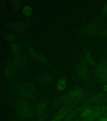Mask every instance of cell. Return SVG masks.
<instances>
[{
  "instance_id": "9a60e30c",
  "label": "cell",
  "mask_w": 107,
  "mask_h": 121,
  "mask_svg": "<svg viewBox=\"0 0 107 121\" xmlns=\"http://www.w3.org/2000/svg\"><path fill=\"white\" fill-rule=\"evenodd\" d=\"M67 85V80L65 78H62L57 82L56 84V89L60 91H64L66 89Z\"/></svg>"
},
{
  "instance_id": "ba28073f",
  "label": "cell",
  "mask_w": 107,
  "mask_h": 121,
  "mask_svg": "<svg viewBox=\"0 0 107 121\" xmlns=\"http://www.w3.org/2000/svg\"><path fill=\"white\" fill-rule=\"evenodd\" d=\"M70 96L74 99L78 104L85 98V92L83 89L77 88L73 89L68 93Z\"/></svg>"
},
{
  "instance_id": "9c48e42d",
  "label": "cell",
  "mask_w": 107,
  "mask_h": 121,
  "mask_svg": "<svg viewBox=\"0 0 107 121\" xmlns=\"http://www.w3.org/2000/svg\"><path fill=\"white\" fill-rule=\"evenodd\" d=\"M100 30V26L97 23H92L86 25L83 27L82 32L84 35H89L95 34Z\"/></svg>"
},
{
  "instance_id": "8992f818",
  "label": "cell",
  "mask_w": 107,
  "mask_h": 121,
  "mask_svg": "<svg viewBox=\"0 0 107 121\" xmlns=\"http://www.w3.org/2000/svg\"><path fill=\"white\" fill-rule=\"evenodd\" d=\"M95 76L98 81L101 83L107 82V64L105 62L99 63L95 68Z\"/></svg>"
},
{
  "instance_id": "277c9868",
  "label": "cell",
  "mask_w": 107,
  "mask_h": 121,
  "mask_svg": "<svg viewBox=\"0 0 107 121\" xmlns=\"http://www.w3.org/2000/svg\"><path fill=\"white\" fill-rule=\"evenodd\" d=\"M107 113V104L98 106L94 108L90 114L86 118L81 119V121L97 120L102 116Z\"/></svg>"
},
{
  "instance_id": "7c38bea8",
  "label": "cell",
  "mask_w": 107,
  "mask_h": 121,
  "mask_svg": "<svg viewBox=\"0 0 107 121\" xmlns=\"http://www.w3.org/2000/svg\"><path fill=\"white\" fill-rule=\"evenodd\" d=\"M48 103L46 100H41L39 102L36 106V113L37 115H42L45 113L47 109Z\"/></svg>"
},
{
  "instance_id": "e0dca14e",
  "label": "cell",
  "mask_w": 107,
  "mask_h": 121,
  "mask_svg": "<svg viewBox=\"0 0 107 121\" xmlns=\"http://www.w3.org/2000/svg\"><path fill=\"white\" fill-rule=\"evenodd\" d=\"M77 114L78 113L75 108L64 117L63 121H73Z\"/></svg>"
},
{
  "instance_id": "603a6c76",
  "label": "cell",
  "mask_w": 107,
  "mask_h": 121,
  "mask_svg": "<svg viewBox=\"0 0 107 121\" xmlns=\"http://www.w3.org/2000/svg\"><path fill=\"white\" fill-rule=\"evenodd\" d=\"M6 38L8 41L13 43L16 40V36L14 34L9 33L6 35Z\"/></svg>"
},
{
  "instance_id": "cb8c5ba5",
  "label": "cell",
  "mask_w": 107,
  "mask_h": 121,
  "mask_svg": "<svg viewBox=\"0 0 107 121\" xmlns=\"http://www.w3.org/2000/svg\"><path fill=\"white\" fill-rule=\"evenodd\" d=\"M13 6L14 7L16 8L18 7L19 6L21 3H20V1H14L13 3Z\"/></svg>"
},
{
  "instance_id": "d4e9b609",
  "label": "cell",
  "mask_w": 107,
  "mask_h": 121,
  "mask_svg": "<svg viewBox=\"0 0 107 121\" xmlns=\"http://www.w3.org/2000/svg\"><path fill=\"white\" fill-rule=\"evenodd\" d=\"M103 13L104 15H107V3L104 6L103 9Z\"/></svg>"
},
{
  "instance_id": "5bb4252c",
  "label": "cell",
  "mask_w": 107,
  "mask_h": 121,
  "mask_svg": "<svg viewBox=\"0 0 107 121\" xmlns=\"http://www.w3.org/2000/svg\"><path fill=\"white\" fill-rule=\"evenodd\" d=\"M10 48L11 52L15 57H17L21 55V48L17 44L15 43H12Z\"/></svg>"
},
{
  "instance_id": "ac0fdd59",
  "label": "cell",
  "mask_w": 107,
  "mask_h": 121,
  "mask_svg": "<svg viewBox=\"0 0 107 121\" xmlns=\"http://www.w3.org/2000/svg\"><path fill=\"white\" fill-rule=\"evenodd\" d=\"M37 60L41 65L44 66H47L49 64L46 57L42 54H38Z\"/></svg>"
},
{
  "instance_id": "52a82bcc",
  "label": "cell",
  "mask_w": 107,
  "mask_h": 121,
  "mask_svg": "<svg viewBox=\"0 0 107 121\" xmlns=\"http://www.w3.org/2000/svg\"><path fill=\"white\" fill-rule=\"evenodd\" d=\"M14 62L17 70L22 72L26 70L29 64L28 58L25 55L21 54L16 57Z\"/></svg>"
},
{
  "instance_id": "4fadbf2b",
  "label": "cell",
  "mask_w": 107,
  "mask_h": 121,
  "mask_svg": "<svg viewBox=\"0 0 107 121\" xmlns=\"http://www.w3.org/2000/svg\"><path fill=\"white\" fill-rule=\"evenodd\" d=\"M10 28L13 31L21 32L24 29L25 25L22 22H18L12 23L10 26Z\"/></svg>"
},
{
  "instance_id": "8fae6325",
  "label": "cell",
  "mask_w": 107,
  "mask_h": 121,
  "mask_svg": "<svg viewBox=\"0 0 107 121\" xmlns=\"http://www.w3.org/2000/svg\"><path fill=\"white\" fill-rule=\"evenodd\" d=\"M38 82L40 85L44 86L50 85L53 82V78L50 74L43 73L38 77Z\"/></svg>"
},
{
  "instance_id": "6da1fadb",
  "label": "cell",
  "mask_w": 107,
  "mask_h": 121,
  "mask_svg": "<svg viewBox=\"0 0 107 121\" xmlns=\"http://www.w3.org/2000/svg\"><path fill=\"white\" fill-rule=\"evenodd\" d=\"M18 91L20 96L27 101H32L36 100L38 95L36 86L32 83L23 82L18 87Z\"/></svg>"
},
{
  "instance_id": "3957f363",
  "label": "cell",
  "mask_w": 107,
  "mask_h": 121,
  "mask_svg": "<svg viewBox=\"0 0 107 121\" xmlns=\"http://www.w3.org/2000/svg\"><path fill=\"white\" fill-rule=\"evenodd\" d=\"M16 107L19 115L23 119H28L33 117L34 113L32 107L28 101L22 99L19 100L16 103Z\"/></svg>"
},
{
  "instance_id": "44dd1931",
  "label": "cell",
  "mask_w": 107,
  "mask_h": 121,
  "mask_svg": "<svg viewBox=\"0 0 107 121\" xmlns=\"http://www.w3.org/2000/svg\"><path fill=\"white\" fill-rule=\"evenodd\" d=\"M85 60H86L87 62L88 63V64H90V65H92V66H94L95 65V63L92 56L89 51H86V52L85 53Z\"/></svg>"
},
{
  "instance_id": "83f0119b",
  "label": "cell",
  "mask_w": 107,
  "mask_h": 121,
  "mask_svg": "<svg viewBox=\"0 0 107 121\" xmlns=\"http://www.w3.org/2000/svg\"><path fill=\"white\" fill-rule=\"evenodd\" d=\"M73 121H81V119L80 117H77L75 118Z\"/></svg>"
},
{
  "instance_id": "7402d4cb",
  "label": "cell",
  "mask_w": 107,
  "mask_h": 121,
  "mask_svg": "<svg viewBox=\"0 0 107 121\" xmlns=\"http://www.w3.org/2000/svg\"><path fill=\"white\" fill-rule=\"evenodd\" d=\"M23 12L24 16H26L27 17H28L32 14L33 13V9L32 8L29 6H26L23 9Z\"/></svg>"
},
{
  "instance_id": "5b68a950",
  "label": "cell",
  "mask_w": 107,
  "mask_h": 121,
  "mask_svg": "<svg viewBox=\"0 0 107 121\" xmlns=\"http://www.w3.org/2000/svg\"><path fill=\"white\" fill-rule=\"evenodd\" d=\"M107 101V95L103 93H99L92 95L85 98L83 100L82 103L100 106L105 104Z\"/></svg>"
},
{
  "instance_id": "4316f807",
  "label": "cell",
  "mask_w": 107,
  "mask_h": 121,
  "mask_svg": "<svg viewBox=\"0 0 107 121\" xmlns=\"http://www.w3.org/2000/svg\"><path fill=\"white\" fill-rule=\"evenodd\" d=\"M46 118V117H41V118L39 120V121H44L45 120V118Z\"/></svg>"
},
{
  "instance_id": "ffe728a7",
  "label": "cell",
  "mask_w": 107,
  "mask_h": 121,
  "mask_svg": "<svg viewBox=\"0 0 107 121\" xmlns=\"http://www.w3.org/2000/svg\"><path fill=\"white\" fill-rule=\"evenodd\" d=\"M92 106H92V105L91 104H88L87 103H83V104H81V105L75 108V109L78 114H79L83 111H84L88 108L92 107Z\"/></svg>"
},
{
  "instance_id": "f1b7e54d",
  "label": "cell",
  "mask_w": 107,
  "mask_h": 121,
  "mask_svg": "<svg viewBox=\"0 0 107 121\" xmlns=\"http://www.w3.org/2000/svg\"><path fill=\"white\" fill-rule=\"evenodd\" d=\"M104 90H105V91L106 92H107V85L105 86V87H104Z\"/></svg>"
},
{
  "instance_id": "d6986e66",
  "label": "cell",
  "mask_w": 107,
  "mask_h": 121,
  "mask_svg": "<svg viewBox=\"0 0 107 121\" xmlns=\"http://www.w3.org/2000/svg\"><path fill=\"white\" fill-rule=\"evenodd\" d=\"M28 51L31 59L33 60H37L38 54L36 52L35 50L34 49V48L32 47V46H29L28 48Z\"/></svg>"
},
{
  "instance_id": "2e32d148",
  "label": "cell",
  "mask_w": 107,
  "mask_h": 121,
  "mask_svg": "<svg viewBox=\"0 0 107 121\" xmlns=\"http://www.w3.org/2000/svg\"><path fill=\"white\" fill-rule=\"evenodd\" d=\"M98 106V105L92 106V107H91L90 108H88L85 110L84 111H83V112L79 113V117L81 119H83V118H86L87 117H88L90 114L92 112L94 108H96V107Z\"/></svg>"
},
{
  "instance_id": "30bf717a",
  "label": "cell",
  "mask_w": 107,
  "mask_h": 121,
  "mask_svg": "<svg viewBox=\"0 0 107 121\" xmlns=\"http://www.w3.org/2000/svg\"><path fill=\"white\" fill-rule=\"evenodd\" d=\"M17 70L14 60L9 61L6 66L4 70V74L8 79H11L15 75Z\"/></svg>"
},
{
  "instance_id": "7a4b0ae2",
  "label": "cell",
  "mask_w": 107,
  "mask_h": 121,
  "mask_svg": "<svg viewBox=\"0 0 107 121\" xmlns=\"http://www.w3.org/2000/svg\"><path fill=\"white\" fill-rule=\"evenodd\" d=\"M77 75L83 81H88L90 77L89 64L85 59L80 58L77 60L75 66Z\"/></svg>"
},
{
  "instance_id": "484cf974",
  "label": "cell",
  "mask_w": 107,
  "mask_h": 121,
  "mask_svg": "<svg viewBox=\"0 0 107 121\" xmlns=\"http://www.w3.org/2000/svg\"><path fill=\"white\" fill-rule=\"evenodd\" d=\"M103 36H105V37H107V30L104 31L103 32H102L101 34Z\"/></svg>"
}]
</instances>
